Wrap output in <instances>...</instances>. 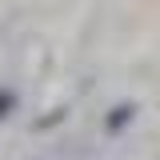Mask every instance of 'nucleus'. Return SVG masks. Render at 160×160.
I'll use <instances>...</instances> for the list:
<instances>
[{"instance_id": "obj_2", "label": "nucleus", "mask_w": 160, "mask_h": 160, "mask_svg": "<svg viewBox=\"0 0 160 160\" xmlns=\"http://www.w3.org/2000/svg\"><path fill=\"white\" fill-rule=\"evenodd\" d=\"M12 108H16V92H12V88H0V120L8 116Z\"/></svg>"}, {"instance_id": "obj_3", "label": "nucleus", "mask_w": 160, "mask_h": 160, "mask_svg": "<svg viewBox=\"0 0 160 160\" xmlns=\"http://www.w3.org/2000/svg\"><path fill=\"white\" fill-rule=\"evenodd\" d=\"M56 120H64V108H52V112H48V116L40 120V128H52V124H56Z\"/></svg>"}, {"instance_id": "obj_1", "label": "nucleus", "mask_w": 160, "mask_h": 160, "mask_svg": "<svg viewBox=\"0 0 160 160\" xmlns=\"http://www.w3.org/2000/svg\"><path fill=\"white\" fill-rule=\"evenodd\" d=\"M132 116H136V104H116L108 112V120H104V128L116 136V132H124V124H132Z\"/></svg>"}]
</instances>
